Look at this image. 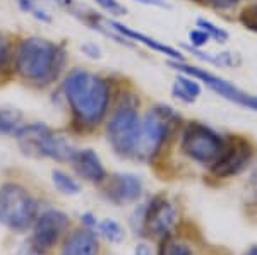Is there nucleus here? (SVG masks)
Returning <instances> with one entry per match:
<instances>
[{"label": "nucleus", "mask_w": 257, "mask_h": 255, "mask_svg": "<svg viewBox=\"0 0 257 255\" xmlns=\"http://www.w3.org/2000/svg\"><path fill=\"white\" fill-rule=\"evenodd\" d=\"M64 93L74 118L84 127H96L108 112V82L88 71L77 69L70 72L65 77Z\"/></svg>", "instance_id": "f257e3e1"}, {"label": "nucleus", "mask_w": 257, "mask_h": 255, "mask_svg": "<svg viewBox=\"0 0 257 255\" xmlns=\"http://www.w3.org/2000/svg\"><path fill=\"white\" fill-rule=\"evenodd\" d=\"M64 50L52 41L33 36L21 41L16 52V71L26 81L45 86L57 79L64 67Z\"/></svg>", "instance_id": "f03ea898"}, {"label": "nucleus", "mask_w": 257, "mask_h": 255, "mask_svg": "<svg viewBox=\"0 0 257 255\" xmlns=\"http://www.w3.org/2000/svg\"><path fill=\"white\" fill-rule=\"evenodd\" d=\"M24 154L35 158H50L59 163H70L76 154V147L65 135L53 132L45 123L23 125L14 135Z\"/></svg>", "instance_id": "7ed1b4c3"}, {"label": "nucleus", "mask_w": 257, "mask_h": 255, "mask_svg": "<svg viewBox=\"0 0 257 255\" xmlns=\"http://www.w3.org/2000/svg\"><path fill=\"white\" fill-rule=\"evenodd\" d=\"M178 122V115L170 106H155L141 120V130L134 158L151 159L160 153L163 144L172 135L173 127Z\"/></svg>", "instance_id": "20e7f679"}, {"label": "nucleus", "mask_w": 257, "mask_h": 255, "mask_svg": "<svg viewBox=\"0 0 257 255\" xmlns=\"http://www.w3.org/2000/svg\"><path fill=\"white\" fill-rule=\"evenodd\" d=\"M36 219V202L30 192L18 183L0 187V224L12 231H24Z\"/></svg>", "instance_id": "39448f33"}, {"label": "nucleus", "mask_w": 257, "mask_h": 255, "mask_svg": "<svg viewBox=\"0 0 257 255\" xmlns=\"http://www.w3.org/2000/svg\"><path fill=\"white\" fill-rule=\"evenodd\" d=\"M141 130V118L138 113L136 103H123L115 110L113 117L110 118V123L106 127L108 141L115 153L120 156H132L138 146Z\"/></svg>", "instance_id": "423d86ee"}, {"label": "nucleus", "mask_w": 257, "mask_h": 255, "mask_svg": "<svg viewBox=\"0 0 257 255\" xmlns=\"http://www.w3.org/2000/svg\"><path fill=\"white\" fill-rule=\"evenodd\" d=\"M225 149V141L213 129L192 122L182 134V151L201 164H213Z\"/></svg>", "instance_id": "0eeeda50"}, {"label": "nucleus", "mask_w": 257, "mask_h": 255, "mask_svg": "<svg viewBox=\"0 0 257 255\" xmlns=\"http://www.w3.org/2000/svg\"><path fill=\"white\" fill-rule=\"evenodd\" d=\"M69 229V217L62 211L48 209L43 214L38 216L33 223V235H31V248L38 255L50 252L64 233Z\"/></svg>", "instance_id": "6e6552de"}, {"label": "nucleus", "mask_w": 257, "mask_h": 255, "mask_svg": "<svg viewBox=\"0 0 257 255\" xmlns=\"http://www.w3.org/2000/svg\"><path fill=\"white\" fill-rule=\"evenodd\" d=\"M177 219L178 212L175 205L170 202L167 197L156 195L141 212L138 229L141 231V235L148 233L151 236L165 238L170 235L173 226L177 224Z\"/></svg>", "instance_id": "1a4fd4ad"}, {"label": "nucleus", "mask_w": 257, "mask_h": 255, "mask_svg": "<svg viewBox=\"0 0 257 255\" xmlns=\"http://www.w3.org/2000/svg\"><path fill=\"white\" fill-rule=\"evenodd\" d=\"M254 147L247 139L233 135L230 141H225V149L219 154V158L211 164V171L218 178H230L238 175L250 163Z\"/></svg>", "instance_id": "9d476101"}, {"label": "nucleus", "mask_w": 257, "mask_h": 255, "mask_svg": "<svg viewBox=\"0 0 257 255\" xmlns=\"http://www.w3.org/2000/svg\"><path fill=\"white\" fill-rule=\"evenodd\" d=\"M144 185L138 175L132 173H115L106 183L105 195L110 202L123 205L132 204L143 195Z\"/></svg>", "instance_id": "9b49d317"}, {"label": "nucleus", "mask_w": 257, "mask_h": 255, "mask_svg": "<svg viewBox=\"0 0 257 255\" xmlns=\"http://www.w3.org/2000/svg\"><path fill=\"white\" fill-rule=\"evenodd\" d=\"M70 163H72L76 173L91 183H101L106 178L105 166L93 149H77Z\"/></svg>", "instance_id": "f8f14e48"}, {"label": "nucleus", "mask_w": 257, "mask_h": 255, "mask_svg": "<svg viewBox=\"0 0 257 255\" xmlns=\"http://www.w3.org/2000/svg\"><path fill=\"white\" fill-rule=\"evenodd\" d=\"M98 238L89 228L74 231L65 240L64 248H62V255H98Z\"/></svg>", "instance_id": "ddd939ff"}, {"label": "nucleus", "mask_w": 257, "mask_h": 255, "mask_svg": "<svg viewBox=\"0 0 257 255\" xmlns=\"http://www.w3.org/2000/svg\"><path fill=\"white\" fill-rule=\"evenodd\" d=\"M110 26H111V30L120 33V35L125 36V38H131V40L139 41V43H144L146 47L153 48V50H156V52L163 53V55H168V57H172V59H175V60H178V62H182V53H180V52H177L175 48H172V47H167V45L160 43L158 40L149 38V36L143 35V33H138V31H134V30H131V28L123 26V24L113 23V21L110 23Z\"/></svg>", "instance_id": "4468645a"}, {"label": "nucleus", "mask_w": 257, "mask_h": 255, "mask_svg": "<svg viewBox=\"0 0 257 255\" xmlns=\"http://www.w3.org/2000/svg\"><path fill=\"white\" fill-rule=\"evenodd\" d=\"M172 93L173 96L184 103H194L199 94H201V86H199V82L194 77L184 74V76H178V79L172 88Z\"/></svg>", "instance_id": "2eb2a0df"}, {"label": "nucleus", "mask_w": 257, "mask_h": 255, "mask_svg": "<svg viewBox=\"0 0 257 255\" xmlns=\"http://www.w3.org/2000/svg\"><path fill=\"white\" fill-rule=\"evenodd\" d=\"M23 127V113L16 108H0V134L16 135Z\"/></svg>", "instance_id": "dca6fc26"}, {"label": "nucleus", "mask_w": 257, "mask_h": 255, "mask_svg": "<svg viewBox=\"0 0 257 255\" xmlns=\"http://www.w3.org/2000/svg\"><path fill=\"white\" fill-rule=\"evenodd\" d=\"M52 180H53V185L59 188V192L65 195H77L81 192V185L69 176L65 171H60V170H55L52 171Z\"/></svg>", "instance_id": "f3484780"}, {"label": "nucleus", "mask_w": 257, "mask_h": 255, "mask_svg": "<svg viewBox=\"0 0 257 255\" xmlns=\"http://www.w3.org/2000/svg\"><path fill=\"white\" fill-rule=\"evenodd\" d=\"M98 231L101 233L110 243H120L123 240V228L115 219H103L98 223Z\"/></svg>", "instance_id": "a211bd4d"}, {"label": "nucleus", "mask_w": 257, "mask_h": 255, "mask_svg": "<svg viewBox=\"0 0 257 255\" xmlns=\"http://www.w3.org/2000/svg\"><path fill=\"white\" fill-rule=\"evenodd\" d=\"M12 59H14V55H12L11 41L6 35L0 33V79L9 74L12 67Z\"/></svg>", "instance_id": "6ab92c4d"}, {"label": "nucleus", "mask_w": 257, "mask_h": 255, "mask_svg": "<svg viewBox=\"0 0 257 255\" xmlns=\"http://www.w3.org/2000/svg\"><path fill=\"white\" fill-rule=\"evenodd\" d=\"M197 26L201 28L202 31H206L209 35V38L219 41V43H225L228 40V33L223 30V28H218L216 24H213L211 21L206 19H197Z\"/></svg>", "instance_id": "aec40b11"}, {"label": "nucleus", "mask_w": 257, "mask_h": 255, "mask_svg": "<svg viewBox=\"0 0 257 255\" xmlns=\"http://www.w3.org/2000/svg\"><path fill=\"white\" fill-rule=\"evenodd\" d=\"M163 246L165 248L161 250V255H190V248L187 245L177 243L170 236L163 238Z\"/></svg>", "instance_id": "412c9836"}, {"label": "nucleus", "mask_w": 257, "mask_h": 255, "mask_svg": "<svg viewBox=\"0 0 257 255\" xmlns=\"http://www.w3.org/2000/svg\"><path fill=\"white\" fill-rule=\"evenodd\" d=\"M96 4L111 16H125L127 12L125 6H122L118 0H96Z\"/></svg>", "instance_id": "4be33fe9"}, {"label": "nucleus", "mask_w": 257, "mask_h": 255, "mask_svg": "<svg viewBox=\"0 0 257 255\" xmlns=\"http://www.w3.org/2000/svg\"><path fill=\"white\" fill-rule=\"evenodd\" d=\"M189 40H190V43L194 45V48H202L211 38H209V35L206 31L194 30V31L189 33Z\"/></svg>", "instance_id": "5701e85b"}, {"label": "nucleus", "mask_w": 257, "mask_h": 255, "mask_svg": "<svg viewBox=\"0 0 257 255\" xmlns=\"http://www.w3.org/2000/svg\"><path fill=\"white\" fill-rule=\"evenodd\" d=\"M206 2L211 4L214 9L228 11V9H233V7L238 4V0H206Z\"/></svg>", "instance_id": "b1692460"}, {"label": "nucleus", "mask_w": 257, "mask_h": 255, "mask_svg": "<svg viewBox=\"0 0 257 255\" xmlns=\"http://www.w3.org/2000/svg\"><path fill=\"white\" fill-rule=\"evenodd\" d=\"M238 105L248 106V108H252V110H255V112H257V96H250V94H243L242 100H240Z\"/></svg>", "instance_id": "393cba45"}, {"label": "nucleus", "mask_w": 257, "mask_h": 255, "mask_svg": "<svg viewBox=\"0 0 257 255\" xmlns=\"http://www.w3.org/2000/svg\"><path fill=\"white\" fill-rule=\"evenodd\" d=\"M139 4H144V6H155V7H161V9H170V6L165 0H136Z\"/></svg>", "instance_id": "a878e982"}, {"label": "nucleus", "mask_w": 257, "mask_h": 255, "mask_svg": "<svg viewBox=\"0 0 257 255\" xmlns=\"http://www.w3.org/2000/svg\"><path fill=\"white\" fill-rule=\"evenodd\" d=\"M82 52H86L91 59H99V48L96 45H84L82 47Z\"/></svg>", "instance_id": "bb28decb"}, {"label": "nucleus", "mask_w": 257, "mask_h": 255, "mask_svg": "<svg viewBox=\"0 0 257 255\" xmlns=\"http://www.w3.org/2000/svg\"><path fill=\"white\" fill-rule=\"evenodd\" d=\"M82 223H84L88 228L91 229V228H96L98 226V221H96V217H94L93 214H89V212H86V214H82Z\"/></svg>", "instance_id": "cd10ccee"}, {"label": "nucleus", "mask_w": 257, "mask_h": 255, "mask_svg": "<svg viewBox=\"0 0 257 255\" xmlns=\"http://www.w3.org/2000/svg\"><path fill=\"white\" fill-rule=\"evenodd\" d=\"M134 255H155V253H153V250H151V246H149V245L139 243L138 246H136Z\"/></svg>", "instance_id": "c85d7f7f"}, {"label": "nucleus", "mask_w": 257, "mask_h": 255, "mask_svg": "<svg viewBox=\"0 0 257 255\" xmlns=\"http://www.w3.org/2000/svg\"><path fill=\"white\" fill-rule=\"evenodd\" d=\"M247 255H257V246H252L250 252H248Z\"/></svg>", "instance_id": "c756f323"}, {"label": "nucleus", "mask_w": 257, "mask_h": 255, "mask_svg": "<svg viewBox=\"0 0 257 255\" xmlns=\"http://www.w3.org/2000/svg\"><path fill=\"white\" fill-rule=\"evenodd\" d=\"M52 2H57V4H62V0H52Z\"/></svg>", "instance_id": "7c9ffc66"}, {"label": "nucleus", "mask_w": 257, "mask_h": 255, "mask_svg": "<svg viewBox=\"0 0 257 255\" xmlns=\"http://www.w3.org/2000/svg\"><path fill=\"white\" fill-rule=\"evenodd\" d=\"M252 31H255V33H257V24H255V28H254V30H252Z\"/></svg>", "instance_id": "2f4dec72"}]
</instances>
